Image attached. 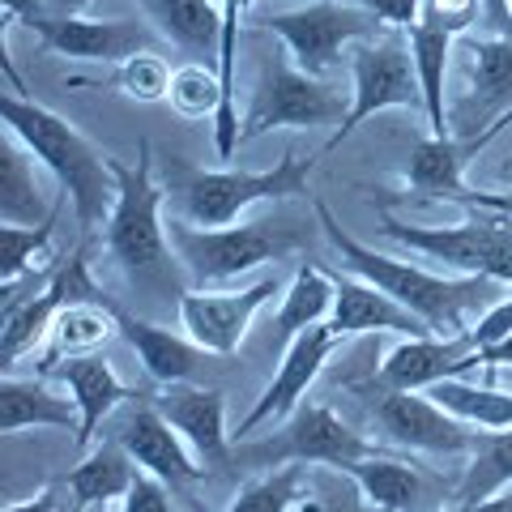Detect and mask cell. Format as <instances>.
<instances>
[{"label":"cell","instance_id":"cell-1","mask_svg":"<svg viewBox=\"0 0 512 512\" xmlns=\"http://www.w3.org/2000/svg\"><path fill=\"white\" fill-rule=\"evenodd\" d=\"M312 214H316V227L325 231L329 248L342 256V261L355 269V278L380 286L389 299H397L402 308H410L423 325L436 333V338H457V333H470L474 325V312L483 316L491 303H495V286L491 278H457V274H431V269H419L410 261H397V256L380 252L372 244L350 235L338 214L329 210L325 201H312Z\"/></svg>","mask_w":512,"mask_h":512},{"label":"cell","instance_id":"cell-2","mask_svg":"<svg viewBox=\"0 0 512 512\" xmlns=\"http://www.w3.org/2000/svg\"><path fill=\"white\" fill-rule=\"evenodd\" d=\"M0 120H5V133L18 137L22 146L60 180L77 222H82V231H94L99 222L111 218V210H116V171H111V154H103L94 146L82 128H73L64 116H56L52 107L26 99L18 90H5V99H0Z\"/></svg>","mask_w":512,"mask_h":512},{"label":"cell","instance_id":"cell-3","mask_svg":"<svg viewBox=\"0 0 512 512\" xmlns=\"http://www.w3.org/2000/svg\"><path fill=\"white\" fill-rule=\"evenodd\" d=\"M312 167H316V154H303V150H286L274 167L265 171H192L184 167L180 180L171 184L167 201L175 205V214L192 227H231V222L252 210L256 201H295V197H308L312 188Z\"/></svg>","mask_w":512,"mask_h":512},{"label":"cell","instance_id":"cell-4","mask_svg":"<svg viewBox=\"0 0 512 512\" xmlns=\"http://www.w3.org/2000/svg\"><path fill=\"white\" fill-rule=\"evenodd\" d=\"M167 239L175 256L184 261L192 282H231L248 269H261L269 261L299 252L308 244V231L291 218H256V222H231V227H192V222L175 218L167 227Z\"/></svg>","mask_w":512,"mask_h":512},{"label":"cell","instance_id":"cell-5","mask_svg":"<svg viewBox=\"0 0 512 512\" xmlns=\"http://www.w3.org/2000/svg\"><path fill=\"white\" fill-rule=\"evenodd\" d=\"M116 171V210L107 218V252L116 256L124 274H150L167 261V188H158L150 171V141L137 146V163H120L111 158Z\"/></svg>","mask_w":512,"mask_h":512},{"label":"cell","instance_id":"cell-6","mask_svg":"<svg viewBox=\"0 0 512 512\" xmlns=\"http://www.w3.org/2000/svg\"><path fill=\"white\" fill-rule=\"evenodd\" d=\"M350 103L333 90L325 77L303 73L291 60V52L282 56H265L261 60V77H256L252 103L244 111V141L278 133V128H325L333 124V133L342 128Z\"/></svg>","mask_w":512,"mask_h":512},{"label":"cell","instance_id":"cell-7","mask_svg":"<svg viewBox=\"0 0 512 512\" xmlns=\"http://www.w3.org/2000/svg\"><path fill=\"white\" fill-rule=\"evenodd\" d=\"M380 231L440 261L457 278H491L500 286H512V222L504 214L483 210V218H466L457 227H419V222L384 214Z\"/></svg>","mask_w":512,"mask_h":512},{"label":"cell","instance_id":"cell-8","mask_svg":"<svg viewBox=\"0 0 512 512\" xmlns=\"http://www.w3.org/2000/svg\"><path fill=\"white\" fill-rule=\"evenodd\" d=\"M261 30L282 39V47L291 52V60L303 73L329 77L338 69L346 47L380 39L389 26H384L376 13L350 5V0H312V5H303V9L269 13V18H261Z\"/></svg>","mask_w":512,"mask_h":512},{"label":"cell","instance_id":"cell-9","mask_svg":"<svg viewBox=\"0 0 512 512\" xmlns=\"http://www.w3.org/2000/svg\"><path fill=\"white\" fill-rule=\"evenodd\" d=\"M389 107L423 111V90H419V73H414L406 30H384L380 39L350 47V111L338 133L329 137L325 154L338 150L359 124H367Z\"/></svg>","mask_w":512,"mask_h":512},{"label":"cell","instance_id":"cell-10","mask_svg":"<svg viewBox=\"0 0 512 512\" xmlns=\"http://www.w3.org/2000/svg\"><path fill=\"white\" fill-rule=\"evenodd\" d=\"M380 453H389V448L359 436L333 406H299L291 419L278 427V436L244 444L235 453V461H256V466H269V470H278V466L342 470L346 461H363V457H380Z\"/></svg>","mask_w":512,"mask_h":512},{"label":"cell","instance_id":"cell-11","mask_svg":"<svg viewBox=\"0 0 512 512\" xmlns=\"http://www.w3.org/2000/svg\"><path fill=\"white\" fill-rule=\"evenodd\" d=\"M77 299H103L99 282L90 278V244L69 252L60 274L39 295H26L5 308V325H0V363H5V372L35 346H43V338H52L56 316Z\"/></svg>","mask_w":512,"mask_h":512},{"label":"cell","instance_id":"cell-12","mask_svg":"<svg viewBox=\"0 0 512 512\" xmlns=\"http://www.w3.org/2000/svg\"><path fill=\"white\" fill-rule=\"evenodd\" d=\"M372 419L384 440H393L406 453H431V457H474L483 431L470 423L453 419L440 402H431L427 393H389L376 397Z\"/></svg>","mask_w":512,"mask_h":512},{"label":"cell","instance_id":"cell-13","mask_svg":"<svg viewBox=\"0 0 512 512\" xmlns=\"http://www.w3.org/2000/svg\"><path fill=\"white\" fill-rule=\"evenodd\" d=\"M338 346H342V338L329 325H312V329H303L299 338L286 342V355L278 363L274 380L265 384V393L256 397L244 419L231 427V436L244 440V436H252L256 427H274V423L291 419V414L303 406V393H308L316 384V376L325 372V363H329V355Z\"/></svg>","mask_w":512,"mask_h":512},{"label":"cell","instance_id":"cell-14","mask_svg":"<svg viewBox=\"0 0 512 512\" xmlns=\"http://www.w3.org/2000/svg\"><path fill=\"white\" fill-rule=\"evenodd\" d=\"M278 295H286V286L278 278H261L244 286V291H188L180 295V320L188 329V338L197 342L205 355L227 359L244 342L248 325L256 312L269 308Z\"/></svg>","mask_w":512,"mask_h":512},{"label":"cell","instance_id":"cell-15","mask_svg":"<svg viewBox=\"0 0 512 512\" xmlns=\"http://www.w3.org/2000/svg\"><path fill=\"white\" fill-rule=\"evenodd\" d=\"M30 35H39L47 52L64 60H86V64H124L141 52H154V30L141 18H43L26 22Z\"/></svg>","mask_w":512,"mask_h":512},{"label":"cell","instance_id":"cell-16","mask_svg":"<svg viewBox=\"0 0 512 512\" xmlns=\"http://www.w3.org/2000/svg\"><path fill=\"white\" fill-rule=\"evenodd\" d=\"M116 440L128 457L137 461V470H146L163 483H192L201 478V457L188 448V440L175 431L150 397H133L124 406L120 423H116Z\"/></svg>","mask_w":512,"mask_h":512},{"label":"cell","instance_id":"cell-17","mask_svg":"<svg viewBox=\"0 0 512 512\" xmlns=\"http://www.w3.org/2000/svg\"><path fill=\"white\" fill-rule=\"evenodd\" d=\"M512 116V35L470 43V90L453 107V137H478Z\"/></svg>","mask_w":512,"mask_h":512},{"label":"cell","instance_id":"cell-18","mask_svg":"<svg viewBox=\"0 0 512 512\" xmlns=\"http://www.w3.org/2000/svg\"><path fill=\"white\" fill-rule=\"evenodd\" d=\"M483 367L470 333L457 338H402L384 355L376 384L389 393H423L448 376H470Z\"/></svg>","mask_w":512,"mask_h":512},{"label":"cell","instance_id":"cell-19","mask_svg":"<svg viewBox=\"0 0 512 512\" xmlns=\"http://www.w3.org/2000/svg\"><path fill=\"white\" fill-rule=\"evenodd\" d=\"M150 402L158 414L188 440V448L205 461H222L227 457V397L222 389H201V384H163V393H154Z\"/></svg>","mask_w":512,"mask_h":512},{"label":"cell","instance_id":"cell-20","mask_svg":"<svg viewBox=\"0 0 512 512\" xmlns=\"http://www.w3.org/2000/svg\"><path fill=\"white\" fill-rule=\"evenodd\" d=\"M60 384L69 389V397L77 402V410H82V427H77L73 444L82 448H94L103 436V423L111 419L116 410H124L128 402L137 397V389H128V384L120 380V372L111 367L103 355H77V359H64L56 367Z\"/></svg>","mask_w":512,"mask_h":512},{"label":"cell","instance_id":"cell-21","mask_svg":"<svg viewBox=\"0 0 512 512\" xmlns=\"http://www.w3.org/2000/svg\"><path fill=\"white\" fill-rule=\"evenodd\" d=\"M338 299H333V316L325 325L338 333V338H359V333H397V338H436L410 308H402L397 299H389L380 286L363 282V278H338Z\"/></svg>","mask_w":512,"mask_h":512},{"label":"cell","instance_id":"cell-22","mask_svg":"<svg viewBox=\"0 0 512 512\" xmlns=\"http://www.w3.org/2000/svg\"><path fill=\"white\" fill-rule=\"evenodd\" d=\"M508 124H512V116L500 120V124H491L487 133H478V137H427V141H419L414 154H410V163H406V188L423 192V197L461 201L470 192L466 163Z\"/></svg>","mask_w":512,"mask_h":512},{"label":"cell","instance_id":"cell-23","mask_svg":"<svg viewBox=\"0 0 512 512\" xmlns=\"http://www.w3.org/2000/svg\"><path fill=\"white\" fill-rule=\"evenodd\" d=\"M406 39L414 52V73H419V90H423V120L431 137H453V111L444 107V90H448V60H453L457 35L436 18H419L406 30Z\"/></svg>","mask_w":512,"mask_h":512},{"label":"cell","instance_id":"cell-24","mask_svg":"<svg viewBox=\"0 0 512 512\" xmlns=\"http://www.w3.org/2000/svg\"><path fill=\"white\" fill-rule=\"evenodd\" d=\"M30 427H47V431L73 427V436H77L82 410H77L73 397L47 389L43 380H22L5 372V380H0V431L18 436V431H30Z\"/></svg>","mask_w":512,"mask_h":512},{"label":"cell","instance_id":"cell-25","mask_svg":"<svg viewBox=\"0 0 512 512\" xmlns=\"http://www.w3.org/2000/svg\"><path fill=\"white\" fill-rule=\"evenodd\" d=\"M137 461L124 453L116 436L99 440L94 448H86V457L64 474V491H69L73 508H107L128 495V487L137 483Z\"/></svg>","mask_w":512,"mask_h":512},{"label":"cell","instance_id":"cell-26","mask_svg":"<svg viewBox=\"0 0 512 512\" xmlns=\"http://www.w3.org/2000/svg\"><path fill=\"white\" fill-rule=\"evenodd\" d=\"M120 338L137 350L141 367L158 384H188L197 376V367L205 363V350L192 338H180V333L154 325V320L128 316V312H120Z\"/></svg>","mask_w":512,"mask_h":512},{"label":"cell","instance_id":"cell-27","mask_svg":"<svg viewBox=\"0 0 512 512\" xmlns=\"http://www.w3.org/2000/svg\"><path fill=\"white\" fill-rule=\"evenodd\" d=\"M342 474L359 487V495H363V500L372 504L376 512H414V508H419L427 495H431L427 478L414 470V466H406L402 457H393V453L363 457V461H346Z\"/></svg>","mask_w":512,"mask_h":512},{"label":"cell","instance_id":"cell-28","mask_svg":"<svg viewBox=\"0 0 512 512\" xmlns=\"http://www.w3.org/2000/svg\"><path fill=\"white\" fill-rule=\"evenodd\" d=\"M111 333H120V308L103 299H77L69 303L60 316H56V329H52V346L39 363V372H56L64 359H77V355H94Z\"/></svg>","mask_w":512,"mask_h":512},{"label":"cell","instance_id":"cell-29","mask_svg":"<svg viewBox=\"0 0 512 512\" xmlns=\"http://www.w3.org/2000/svg\"><path fill=\"white\" fill-rule=\"evenodd\" d=\"M35 163L39 158L9 133L0 146V222H9V227H39L56 214V205H47L39 192Z\"/></svg>","mask_w":512,"mask_h":512},{"label":"cell","instance_id":"cell-30","mask_svg":"<svg viewBox=\"0 0 512 512\" xmlns=\"http://www.w3.org/2000/svg\"><path fill=\"white\" fill-rule=\"evenodd\" d=\"M431 402H440L453 419L470 423L478 431H500L512 427V393L495 389V384H470L466 376H448L440 384L423 389Z\"/></svg>","mask_w":512,"mask_h":512},{"label":"cell","instance_id":"cell-31","mask_svg":"<svg viewBox=\"0 0 512 512\" xmlns=\"http://www.w3.org/2000/svg\"><path fill=\"white\" fill-rule=\"evenodd\" d=\"M158 30L188 47V52H218L222 47V5L214 0H141Z\"/></svg>","mask_w":512,"mask_h":512},{"label":"cell","instance_id":"cell-32","mask_svg":"<svg viewBox=\"0 0 512 512\" xmlns=\"http://www.w3.org/2000/svg\"><path fill=\"white\" fill-rule=\"evenodd\" d=\"M333 299H338V286H333L329 269L299 265L295 278L286 282V295H282V308H278V333L291 342L303 329L325 325L333 316Z\"/></svg>","mask_w":512,"mask_h":512},{"label":"cell","instance_id":"cell-33","mask_svg":"<svg viewBox=\"0 0 512 512\" xmlns=\"http://www.w3.org/2000/svg\"><path fill=\"white\" fill-rule=\"evenodd\" d=\"M504 487H512V427L504 431H483L466 474L457 483L453 504H483L491 495H500Z\"/></svg>","mask_w":512,"mask_h":512},{"label":"cell","instance_id":"cell-34","mask_svg":"<svg viewBox=\"0 0 512 512\" xmlns=\"http://www.w3.org/2000/svg\"><path fill=\"white\" fill-rule=\"evenodd\" d=\"M52 231H56V214L39 222V227H0V282L13 286L30 274H39L43 265L56 261L52 252Z\"/></svg>","mask_w":512,"mask_h":512},{"label":"cell","instance_id":"cell-35","mask_svg":"<svg viewBox=\"0 0 512 512\" xmlns=\"http://www.w3.org/2000/svg\"><path fill=\"white\" fill-rule=\"evenodd\" d=\"M303 500V466H278L239 487L227 512H295Z\"/></svg>","mask_w":512,"mask_h":512},{"label":"cell","instance_id":"cell-36","mask_svg":"<svg viewBox=\"0 0 512 512\" xmlns=\"http://www.w3.org/2000/svg\"><path fill=\"white\" fill-rule=\"evenodd\" d=\"M167 103H171V111L180 120L218 116V107H222V77H218V69H205V64H180L175 77H171Z\"/></svg>","mask_w":512,"mask_h":512},{"label":"cell","instance_id":"cell-37","mask_svg":"<svg viewBox=\"0 0 512 512\" xmlns=\"http://www.w3.org/2000/svg\"><path fill=\"white\" fill-rule=\"evenodd\" d=\"M171 77H175V69L163 56H158V52H141L133 60L116 64L111 86H116L124 99H133V103H163L171 94Z\"/></svg>","mask_w":512,"mask_h":512},{"label":"cell","instance_id":"cell-38","mask_svg":"<svg viewBox=\"0 0 512 512\" xmlns=\"http://www.w3.org/2000/svg\"><path fill=\"white\" fill-rule=\"evenodd\" d=\"M120 504H124V512H180L163 478H154V474H146V470L137 474V483L128 487V495H124Z\"/></svg>","mask_w":512,"mask_h":512},{"label":"cell","instance_id":"cell-39","mask_svg":"<svg viewBox=\"0 0 512 512\" xmlns=\"http://www.w3.org/2000/svg\"><path fill=\"white\" fill-rule=\"evenodd\" d=\"M350 5L376 13V18L389 26V30H410L414 22L423 18V5H427V0H350Z\"/></svg>","mask_w":512,"mask_h":512},{"label":"cell","instance_id":"cell-40","mask_svg":"<svg viewBox=\"0 0 512 512\" xmlns=\"http://www.w3.org/2000/svg\"><path fill=\"white\" fill-rule=\"evenodd\" d=\"M478 9H483V0H427L423 5V18H436L440 26H448L453 35H461V30H470Z\"/></svg>","mask_w":512,"mask_h":512},{"label":"cell","instance_id":"cell-41","mask_svg":"<svg viewBox=\"0 0 512 512\" xmlns=\"http://www.w3.org/2000/svg\"><path fill=\"white\" fill-rule=\"evenodd\" d=\"M5 5V18H0V26H18V22H35L47 13V0H0Z\"/></svg>","mask_w":512,"mask_h":512},{"label":"cell","instance_id":"cell-42","mask_svg":"<svg viewBox=\"0 0 512 512\" xmlns=\"http://www.w3.org/2000/svg\"><path fill=\"white\" fill-rule=\"evenodd\" d=\"M5 512H77V508L64 504L56 491H43V495H35V500H26V504H9Z\"/></svg>","mask_w":512,"mask_h":512},{"label":"cell","instance_id":"cell-43","mask_svg":"<svg viewBox=\"0 0 512 512\" xmlns=\"http://www.w3.org/2000/svg\"><path fill=\"white\" fill-rule=\"evenodd\" d=\"M478 359H483V367H512V333H508L504 342L478 350Z\"/></svg>","mask_w":512,"mask_h":512},{"label":"cell","instance_id":"cell-44","mask_svg":"<svg viewBox=\"0 0 512 512\" xmlns=\"http://www.w3.org/2000/svg\"><path fill=\"white\" fill-rule=\"evenodd\" d=\"M483 5L491 9V18L500 22V30H495V35H512V0H483Z\"/></svg>","mask_w":512,"mask_h":512},{"label":"cell","instance_id":"cell-45","mask_svg":"<svg viewBox=\"0 0 512 512\" xmlns=\"http://www.w3.org/2000/svg\"><path fill=\"white\" fill-rule=\"evenodd\" d=\"M90 0H47V13H56V18H77V13H86Z\"/></svg>","mask_w":512,"mask_h":512},{"label":"cell","instance_id":"cell-46","mask_svg":"<svg viewBox=\"0 0 512 512\" xmlns=\"http://www.w3.org/2000/svg\"><path fill=\"white\" fill-rule=\"evenodd\" d=\"M474 512H512V491L504 487L500 495H491V500H483V504H474Z\"/></svg>","mask_w":512,"mask_h":512},{"label":"cell","instance_id":"cell-47","mask_svg":"<svg viewBox=\"0 0 512 512\" xmlns=\"http://www.w3.org/2000/svg\"><path fill=\"white\" fill-rule=\"evenodd\" d=\"M295 512H333L329 504H320V500H312V495H303V500L295 504Z\"/></svg>","mask_w":512,"mask_h":512},{"label":"cell","instance_id":"cell-48","mask_svg":"<svg viewBox=\"0 0 512 512\" xmlns=\"http://www.w3.org/2000/svg\"><path fill=\"white\" fill-rule=\"evenodd\" d=\"M436 512H474L470 504H448V508H436Z\"/></svg>","mask_w":512,"mask_h":512},{"label":"cell","instance_id":"cell-49","mask_svg":"<svg viewBox=\"0 0 512 512\" xmlns=\"http://www.w3.org/2000/svg\"><path fill=\"white\" fill-rule=\"evenodd\" d=\"M77 512H103V508H77Z\"/></svg>","mask_w":512,"mask_h":512},{"label":"cell","instance_id":"cell-50","mask_svg":"<svg viewBox=\"0 0 512 512\" xmlns=\"http://www.w3.org/2000/svg\"><path fill=\"white\" fill-rule=\"evenodd\" d=\"M252 5H256V0H248V9H252Z\"/></svg>","mask_w":512,"mask_h":512}]
</instances>
